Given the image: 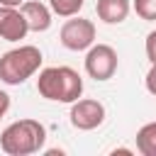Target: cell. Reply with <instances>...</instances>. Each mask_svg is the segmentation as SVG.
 Wrapping results in <instances>:
<instances>
[{"instance_id": "1", "label": "cell", "mask_w": 156, "mask_h": 156, "mask_svg": "<svg viewBox=\"0 0 156 156\" xmlns=\"http://www.w3.org/2000/svg\"><path fill=\"white\" fill-rule=\"evenodd\" d=\"M37 90L51 102H76L83 95V78L71 66H49L39 71Z\"/></svg>"}, {"instance_id": "2", "label": "cell", "mask_w": 156, "mask_h": 156, "mask_svg": "<svg viewBox=\"0 0 156 156\" xmlns=\"http://www.w3.org/2000/svg\"><path fill=\"white\" fill-rule=\"evenodd\" d=\"M46 141V129L39 119H17L7 124L0 134V149L7 156L37 154Z\"/></svg>"}, {"instance_id": "3", "label": "cell", "mask_w": 156, "mask_h": 156, "mask_svg": "<svg viewBox=\"0 0 156 156\" xmlns=\"http://www.w3.org/2000/svg\"><path fill=\"white\" fill-rule=\"evenodd\" d=\"M41 51L32 44H22L0 56V80L5 85H22L41 68Z\"/></svg>"}, {"instance_id": "4", "label": "cell", "mask_w": 156, "mask_h": 156, "mask_svg": "<svg viewBox=\"0 0 156 156\" xmlns=\"http://www.w3.org/2000/svg\"><path fill=\"white\" fill-rule=\"evenodd\" d=\"M61 44L68 49V51H85L95 44V24L85 17H68L61 27V34H58Z\"/></svg>"}, {"instance_id": "5", "label": "cell", "mask_w": 156, "mask_h": 156, "mask_svg": "<svg viewBox=\"0 0 156 156\" xmlns=\"http://www.w3.org/2000/svg\"><path fill=\"white\" fill-rule=\"evenodd\" d=\"M117 51L110 44H93L85 54V73L95 80H110L117 71Z\"/></svg>"}, {"instance_id": "6", "label": "cell", "mask_w": 156, "mask_h": 156, "mask_svg": "<svg viewBox=\"0 0 156 156\" xmlns=\"http://www.w3.org/2000/svg\"><path fill=\"white\" fill-rule=\"evenodd\" d=\"M71 124L80 132H90V129H98L102 122H105V105L100 100H93V98H78L76 102H71Z\"/></svg>"}, {"instance_id": "7", "label": "cell", "mask_w": 156, "mask_h": 156, "mask_svg": "<svg viewBox=\"0 0 156 156\" xmlns=\"http://www.w3.org/2000/svg\"><path fill=\"white\" fill-rule=\"evenodd\" d=\"M29 32V24L22 15L20 7H7L0 5V39L5 41H20Z\"/></svg>"}, {"instance_id": "8", "label": "cell", "mask_w": 156, "mask_h": 156, "mask_svg": "<svg viewBox=\"0 0 156 156\" xmlns=\"http://www.w3.org/2000/svg\"><path fill=\"white\" fill-rule=\"evenodd\" d=\"M20 10H22L27 24H29V32H46V29L51 27V15H54V12H51V7H46L44 2H39V0H27V2L20 5Z\"/></svg>"}, {"instance_id": "9", "label": "cell", "mask_w": 156, "mask_h": 156, "mask_svg": "<svg viewBox=\"0 0 156 156\" xmlns=\"http://www.w3.org/2000/svg\"><path fill=\"white\" fill-rule=\"evenodd\" d=\"M95 10L105 24H122L132 10V2L129 0H98Z\"/></svg>"}, {"instance_id": "10", "label": "cell", "mask_w": 156, "mask_h": 156, "mask_svg": "<svg viewBox=\"0 0 156 156\" xmlns=\"http://www.w3.org/2000/svg\"><path fill=\"white\" fill-rule=\"evenodd\" d=\"M136 151L141 156H156V122H146L136 132Z\"/></svg>"}, {"instance_id": "11", "label": "cell", "mask_w": 156, "mask_h": 156, "mask_svg": "<svg viewBox=\"0 0 156 156\" xmlns=\"http://www.w3.org/2000/svg\"><path fill=\"white\" fill-rule=\"evenodd\" d=\"M85 5V0H49V7L54 15L58 17H73L80 12V7Z\"/></svg>"}, {"instance_id": "12", "label": "cell", "mask_w": 156, "mask_h": 156, "mask_svg": "<svg viewBox=\"0 0 156 156\" xmlns=\"http://www.w3.org/2000/svg\"><path fill=\"white\" fill-rule=\"evenodd\" d=\"M132 7H134V12H136L141 20L156 22V0H134Z\"/></svg>"}, {"instance_id": "13", "label": "cell", "mask_w": 156, "mask_h": 156, "mask_svg": "<svg viewBox=\"0 0 156 156\" xmlns=\"http://www.w3.org/2000/svg\"><path fill=\"white\" fill-rule=\"evenodd\" d=\"M146 58L151 63H156V29L149 32V37H146Z\"/></svg>"}, {"instance_id": "14", "label": "cell", "mask_w": 156, "mask_h": 156, "mask_svg": "<svg viewBox=\"0 0 156 156\" xmlns=\"http://www.w3.org/2000/svg\"><path fill=\"white\" fill-rule=\"evenodd\" d=\"M144 83H146V90H149L151 95H156V63H151V68H149Z\"/></svg>"}, {"instance_id": "15", "label": "cell", "mask_w": 156, "mask_h": 156, "mask_svg": "<svg viewBox=\"0 0 156 156\" xmlns=\"http://www.w3.org/2000/svg\"><path fill=\"white\" fill-rule=\"evenodd\" d=\"M10 110V95L5 90H0V119L5 117V112Z\"/></svg>"}, {"instance_id": "16", "label": "cell", "mask_w": 156, "mask_h": 156, "mask_svg": "<svg viewBox=\"0 0 156 156\" xmlns=\"http://www.w3.org/2000/svg\"><path fill=\"white\" fill-rule=\"evenodd\" d=\"M24 0H0V5H7V7H20Z\"/></svg>"}, {"instance_id": "17", "label": "cell", "mask_w": 156, "mask_h": 156, "mask_svg": "<svg viewBox=\"0 0 156 156\" xmlns=\"http://www.w3.org/2000/svg\"><path fill=\"white\" fill-rule=\"evenodd\" d=\"M112 154H115V156H117V154H132V149H122V146H119V149H115Z\"/></svg>"}]
</instances>
